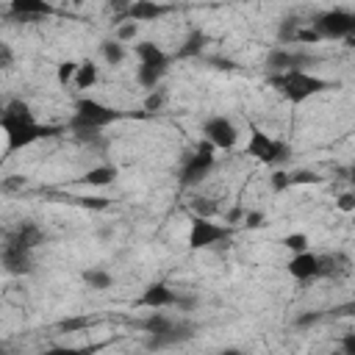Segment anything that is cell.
I'll use <instances>...</instances> for the list:
<instances>
[{
  "instance_id": "obj_38",
  "label": "cell",
  "mask_w": 355,
  "mask_h": 355,
  "mask_svg": "<svg viewBox=\"0 0 355 355\" xmlns=\"http://www.w3.org/2000/svg\"><path fill=\"white\" fill-rule=\"evenodd\" d=\"M86 319H72V322H61V330H75V327H83Z\"/></svg>"
},
{
  "instance_id": "obj_10",
  "label": "cell",
  "mask_w": 355,
  "mask_h": 355,
  "mask_svg": "<svg viewBox=\"0 0 355 355\" xmlns=\"http://www.w3.org/2000/svg\"><path fill=\"white\" fill-rule=\"evenodd\" d=\"M0 266L8 272V275H28L33 269V258H31V250H22L11 241H6L0 247Z\"/></svg>"
},
{
  "instance_id": "obj_28",
  "label": "cell",
  "mask_w": 355,
  "mask_h": 355,
  "mask_svg": "<svg viewBox=\"0 0 355 355\" xmlns=\"http://www.w3.org/2000/svg\"><path fill=\"white\" fill-rule=\"evenodd\" d=\"M291 42H300V44H319L322 39H319V33H316L313 28H297L294 36H291Z\"/></svg>"
},
{
  "instance_id": "obj_12",
  "label": "cell",
  "mask_w": 355,
  "mask_h": 355,
  "mask_svg": "<svg viewBox=\"0 0 355 355\" xmlns=\"http://www.w3.org/2000/svg\"><path fill=\"white\" fill-rule=\"evenodd\" d=\"M178 297L180 294H175L166 283H150L141 294H139V305H144V308H169V305H178Z\"/></svg>"
},
{
  "instance_id": "obj_34",
  "label": "cell",
  "mask_w": 355,
  "mask_h": 355,
  "mask_svg": "<svg viewBox=\"0 0 355 355\" xmlns=\"http://www.w3.org/2000/svg\"><path fill=\"white\" fill-rule=\"evenodd\" d=\"M294 183H319V175H313V172H297V175H291V186Z\"/></svg>"
},
{
  "instance_id": "obj_24",
  "label": "cell",
  "mask_w": 355,
  "mask_h": 355,
  "mask_svg": "<svg viewBox=\"0 0 355 355\" xmlns=\"http://www.w3.org/2000/svg\"><path fill=\"white\" fill-rule=\"evenodd\" d=\"M202 47H205V33L191 31V33H189V39L183 42V47L178 50V55H183V58H186V55H197Z\"/></svg>"
},
{
  "instance_id": "obj_9",
  "label": "cell",
  "mask_w": 355,
  "mask_h": 355,
  "mask_svg": "<svg viewBox=\"0 0 355 355\" xmlns=\"http://www.w3.org/2000/svg\"><path fill=\"white\" fill-rule=\"evenodd\" d=\"M288 275L294 277V280H316L319 275H324V261L316 255V252H311V250H302V252H294L291 255V261H288Z\"/></svg>"
},
{
  "instance_id": "obj_1",
  "label": "cell",
  "mask_w": 355,
  "mask_h": 355,
  "mask_svg": "<svg viewBox=\"0 0 355 355\" xmlns=\"http://www.w3.org/2000/svg\"><path fill=\"white\" fill-rule=\"evenodd\" d=\"M0 130L6 136V144H8V153H17V150H25L31 147L33 141H39L42 136H50V128H44L28 103L22 100H11L3 111H0Z\"/></svg>"
},
{
  "instance_id": "obj_37",
  "label": "cell",
  "mask_w": 355,
  "mask_h": 355,
  "mask_svg": "<svg viewBox=\"0 0 355 355\" xmlns=\"http://www.w3.org/2000/svg\"><path fill=\"white\" fill-rule=\"evenodd\" d=\"M316 322H319V313H302V316L297 319L300 327H308V324H316Z\"/></svg>"
},
{
  "instance_id": "obj_3",
  "label": "cell",
  "mask_w": 355,
  "mask_h": 355,
  "mask_svg": "<svg viewBox=\"0 0 355 355\" xmlns=\"http://www.w3.org/2000/svg\"><path fill=\"white\" fill-rule=\"evenodd\" d=\"M116 116H119V114H116L111 105H105V103H100V100H92V97H83V100L75 103L72 128L80 130V133H97L100 128L111 125Z\"/></svg>"
},
{
  "instance_id": "obj_36",
  "label": "cell",
  "mask_w": 355,
  "mask_h": 355,
  "mask_svg": "<svg viewBox=\"0 0 355 355\" xmlns=\"http://www.w3.org/2000/svg\"><path fill=\"white\" fill-rule=\"evenodd\" d=\"M83 205H86V208H97V211H103V208H108V200H105V197H86Z\"/></svg>"
},
{
  "instance_id": "obj_8",
  "label": "cell",
  "mask_w": 355,
  "mask_h": 355,
  "mask_svg": "<svg viewBox=\"0 0 355 355\" xmlns=\"http://www.w3.org/2000/svg\"><path fill=\"white\" fill-rule=\"evenodd\" d=\"M247 155H252L261 164H275L280 158L288 155V147L277 139H272L269 133H263L261 128H250V139H247Z\"/></svg>"
},
{
  "instance_id": "obj_26",
  "label": "cell",
  "mask_w": 355,
  "mask_h": 355,
  "mask_svg": "<svg viewBox=\"0 0 355 355\" xmlns=\"http://www.w3.org/2000/svg\"><path fill=\"white\" fill-rule=\"evenodd\" d=\"M139 36V22H133V19H125L119 28H116V42H133Z\"/></svg>"
},
{
  "instance_id": "obj_25",
  "label": "cell",
  "mask_w": 355,
  "mask_h": 355,
  "mask_svg": "<svg viewBox=\"0 0 355 355\" xmlns=\"http://www.w3.org/2000/svg\"><path fill=\"white\" fill-rule=\"evenodd\" d=\"M308 244H311V239L305 233H286L283 236V247L288 252H302V250H308Z\"/></svg>"
},
{
  "instance_id": "obj_22",
  "label": "cell",
  "mask_w": 355,
  "mask_h": 355,
  "mask_svg": "<svg viewBox=\"0 0 355 355\" xmlns=\"http://www.w3.org/2000/svg\"><path fill=\"white\" fill-rule=\"evenodd\" d=\"M83 283H86L89 288H94V291H105V288H111L114 277H111V272L94 266V269H86V272H83Z\"/></svg>"
},
{
  "instance_id": "obj_16",
  "label": "cell",
  "mask_w": 355,
  "mask_h": 355,
  "mask_svg": "<svg viewBox=\"0 0 355 355\" xmlns=\"http://www.w3.org/2000/svg\"><path fill=\"white\" fill-rule=\"evenodd\" d=\"M166 67H169V58H166V61H147V64H139L136 80H139L144 89H155V86L161 83V78L166 75Z\"/></svg>"
},
{
  "instance_id": "obj_13",
  "label": "cell",
  "mask_w": 355,
  "mask_h": 355,
  "mask_svg": "<svg viewBox=\"0 0 355 355\" xmlns=\"http://www.w3.org/2000/svg\"><path fill=\"white\" fill-rule=\"evenodd\" d=\"M164 14H166V6H161L155 0H133L125 11V17L133 19V22H155Z\"/></svg>"
},
{
  "instance_id": "obj_4",
  "label": "cell",
  "mask_w": 355,
  "mask_h": 355,
  "mask_svg": "<svg viewBox=\"0 0 355 355\" xmlns=\"http://www.w3.org/2000/svg\"><path fill=\"white\" fill-rule=\"evenodd\" d=\"M319 39H352V31H355V14L347 11V8H330V11H322L313 25H311Z\"/></svg>"
},
{
  "instance_id": "obj_20",
  "label": "cell",
  "mask_w": 355,
  "mask_h": 355,
  "mask_svg": "<svg viewBox=\"0 0 355 355\" xmlns=\"http://www.w3.org/2000/svg\"><path fill=\"white\" fill-rule=\"evenodd\" d=\"M100 55L108 67H119L125 61V44L116 39H105V42H100Z\"/></svg>"
},
{
  "instance_id": "obj_27",
  "label": "cell",
  "mask_w": 355,
  "mask_h": 355,
  "mask_svg": "<svg viewBox=\"0 0 355 355\" xmlns=\"http://www.w3.org/2000/svg\"><path fill=\"white\" fill-rule=\"evenodd\" d=\"M75 69H78V61H61V64L55 67V78H58V83H61V86L72 83Z\"/></svg>"
},
{
  "instance_id": "obj_32",
  "label": "cell",
  "mask_w": 355,
  "mask_h": 355,
  "mask_svg": "<svg viewBox=\"0 0 355 355\" xmlns=\"http://www.w3.org/2000/svg\"><path fill=\"white\" fill-rule=\"evenodd\" d=\"M161 103H164V94L155 92V89H150V94H147V100H144V111H158Z\"/></svg>"
},
{
  "instance_id": "obj_19",
  "label": "cell",
  "mask_w": 355,
  "mask_h": 355,
  "mask_svg": "<svg viewBox=\"0 0 355 355\" xmlns=\"http://www.w3.org/2000/svg\"><path fill=\"white\" fill-rule=\"evenodd\" d=\"M116 180V166L111 164H103V166H92L86 175H83V183L89 186H108Z\"/></svg>"
},
{
  "instance_id": "obj_33",
  "label": "cell",
  "mask_w": 355,
  "mask_h": 355,
  "mask_svg": "<svg viewBox=\"0 0 355 355\" xmlns=\"http://www.w3.org/2000/svg\"><path fill=\"white\" fill-rule=\"evenodd\" d=\"M336 205H338L344 214H352V211H355V194H352V191H344V194L336 200Z\"/></svg>"
},
{
  "instance_id": "obj_14",
  "label": "cell",
  "mask_w": 355,
  "mask_h": 355,
  "mask_svg": "<svg viewBox=\"0 0 355 355\" xmlns=\"http://www.w3.org/2000/svg\"><path fill=\"white\" fill-rule=\"evenodd\" d=\"M6 241H11V244H17V247H22V250H36L39 244H42V227L39 225H33V222H22Z\"/></svg>"
},
{
  "instance_id": "obj_2",
  "label": "cell",
  "mask_w": 355,
  "mask_h": 355,
  "mask_svg": "<svg viewBox=\"0 0 355 355\" xmlns=\"http://www.w3.org/2000/svg\"><path fill=\"white\" fill-rule=\"evenodd\" d=\"M269 83L288 100V103H305L313 94L327 89V80H322L319 75L308 72V69H286V72H275L269 78Z\"/></svg>"
},
{
  "instance_id": "obj_7",
  "label": "cell",
  "mask_w": 355,
  "mask_h": 355,
  "mask_svg": "<svg viewBox=\"0 0 355 355\" xmlns=\"http://www.w3.org/2000/svg\"><path fill=\"white\" fill-rule=\"evenodd\" d=\"M202 139L214 147V150H233L239 144V128L230 116L214 114L202 122Z\"/></svg>"
},
{
  "instance_id": "obj_18",
  "label": "cell",
  "mask_w": 355,
  "mask_h": 355,
  "mask_svg": "<svg viewBox=\"0 0 355 355\" xmlns=\"http://www.w3.org/2000/svg\"><path fill=\"white\" fill-rule=\"evenodd\" d=\"M97 78H100V69H97V64L86 58V61H80V64H78L72 83H75L80 92H86V89H92V86L97 83Z\"/></svg>"
},
{
  "instance_id": "obj_30",
  "label": "cell",
  "mask_w": 355,
  "mask_h": 355,
  "mask_svg": "<svg viewBox=\"0 0 355 355\" xmlns=\"http://www.w3.org/2000/svg\"><path fill=\"white\" fill-rule=\"evenodd\" d=\"M14 47L8 42H0V69H11L14 67Z\"/></svg>"
},
{
  "instance_id": "obj_23",
  "label": "cell",
  "mask_w": 355,
  "mask_h": 355,
  "mask_svg": "<svg viewBox=\"0 0 355 355\" xmlns=\"http://www.w3.org/2000/svg\"><path fill=\"white\" fill-rule=\"evenodd\" d=\"M133 50H136V55H139V64H147V61H166V58H169L155 42H139Z\"/></svg>"
},
{
  "instance_id": "obj_29",
  "label": "cell",
  "mask_w": 355,
  "mask_h": 355,
  "mask_svg": "<svg viewBox=\"0 0 355 355\" xmlns=\"http://www.w3.org/2000/svg\"><path fill=\"white\" fill-rule=\"evenodd\" d=\"M269 186H272V191H286L288 186H291V175L288 172H275L272 178H269Z\"/></svg>"
},
{
  "instance_id": "obj_5",
  "label": "cell",
  "mask_w": 355,
  "mask_h": 355,
  "mask_svg": "<svg viewBox=\"0 0 355 355\" xmlns=\"http://www.w3.org/2000/svg\"><path fill=\"white\" fill-rule=\"evenodd\" d=\"M216 150L208 144V141H202L194 153H189L186 158H183V164H180V183L183 186H197L211 169H214V164H216V155H214Z\"/></svg>"
},
{
  "instance_id": "obj_17",
  "label": "cell",
  "mask_w": 355,
  "mask_h": 355,
  "mask_svg": "<svg viewBox=\"0 0 355 355\" xmlns=\"http://www.w3.org/2000/svg\"><path fill=\"white\" fill-rule=\"evenodd\" d=\"M11 11L17 17H50L53 6L47 0H11Z\"/></svg>"
},
{
  "instance_id": "obj_21",
  "label": "cell",
  "mask_w": 355,
  "mask_h": 355,
  "mask_svg": "<svg viewBox=\"0 0 355 355\" xmlns=\"http://www.w3.org/2000/svg\"><path fill=\"white\" fill-rule=\"evenodd\" d=\"M172 324H175V319L166 316V313H161V308H153L150 316L141 322V327L147 330V336H150V333H164V330H169Z\"/></svg>"
},
{
  "instance_id": "obj_35",
  "label": "cell",
  "mask_w": 355,
  "mask_h": 355,
  "mask_svg": "<svg viewBox=\"0 0 355 355\" xmlns=\"http://www.w3.org/2000/svg\"><path fill=\"white\" fill-rule=\"evenodd\" d=\"M130 3H133V0H105V6H108V11H114V14H125Z\"/></svg>"
},
{
  "instance_id": "obj_11",
  "label": "cell",
  "mask_w": 355,
  "mask_h": 355,
  "mask_svg": "<svg viewBox=\"0 0 355 355\" xmlns=\"http://www.w3.org/2000/svg\"><path fill=\"white\" fill-rule=\"evenodd\" d=\"M311 64V58L305 53H294L288 47H275L269 55H266V67L269 72H286V69H305Z\"/></svg>"
},
{
  "instance_id": "obj_39",
  "label": "cell",
  "mask_w": 355,
  "mask_h": 355,
  "mask_svg": "<svg viewBox=\"0 0 355 355\" xmlns=\"http://www.w3.org/2000/svg\"><path fill=\"white\" fill-rule=\"evenodd\" d=\"M344 352H347V355H355V338H352V336H347V341H344Z\"/></svg>"
},
{
  "instance_id": "obj_6",
  "label": "cell",
  "mask_w": 355,
  "mask_h": 355,
  "mask_svg": "<svg viewBox=\"0 0 355 355\" xmlns=\"http://www.w3.org/2000/svg\"><path fill=\"white\" fill-rule=\"evenodd\" d=\"M230 239V227L219 225L208 216H194L191 227H189V247L191 250H208L214 244H222Z\"/></svg>"
},
{
  "instance_id": "obj_40",
  "label": "cell",
  "mask_w": 355,
  "mask_h": 355,
  "mask_svg": "<svg viewBox=\"0 0 355 355\" xmlns=\"http://www.w3.org/2000/svg\"><path fill=\"white\" fill-rule=\"evenodd\" d=\"M69 3H75V6H80V3H83V0H69Z\"/></svg>"
},
{
  "instance_id": "obj_15",
  "label": "cell",
  "mask_w": 355,
  "mask_h": 355,
  "mask_svg": "<svg viewBox=\"0 0 355 355\" xmlns=\"http://www.w3.org/2000/svg\"><path fill=\"white\" fill-rule=\"evenodd\" d=\"M191 336V327L189 324H180V322H175L169 330H164V333H150V341H147V347L150 349H161V347H172V344H178V341H183V338H189Z\"/></svg>"
},
{
  "instance_id": "obj_31",
  "label": "cell",
  "mask_w": 355,
  "mask_h": 355,
  "mask_svg": "<svg viewBox=\"0 0 355 355\" xmlns=\"http://www.w3.org/2000/svg\"><path fill=\"white\" fill-rule=\"evenodd\" d=\"M241 222H244V227H250V230H255V227H261L263 225V214L261 211H244V216H241Z\"/></svg>"
}]
</instances>
